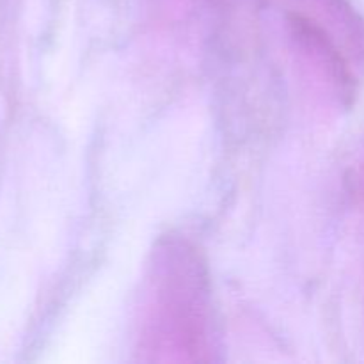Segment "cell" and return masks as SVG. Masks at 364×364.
I'll list each match as a JSON object with an SVG mask.
<instances>
[{
  "label": "cell",
  "mask_w": 364,
  "mask_h": 364,
  "mask_svg": "<svg viewBox=\"0 0 364 364\" xmlns=\"http://www.w3.org/2000/svg\"><path fill=\"white\" fill-rule=\"evenodd\" d=\"M290 25L294 28L291 34H294L295 41L309 55H313L315 63L329 75L331 80L340 87V91L348 95L352 89L350 70L329 32L320 27L315 20H309L302 14H294L290 18Z\"/></svg>",
  "instance_id": "obj_1"
}]
</instances>
